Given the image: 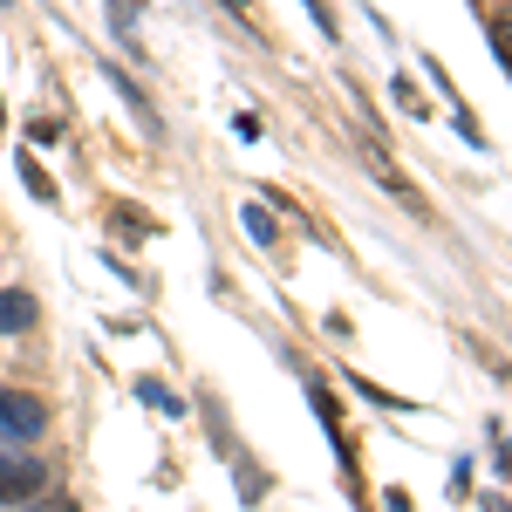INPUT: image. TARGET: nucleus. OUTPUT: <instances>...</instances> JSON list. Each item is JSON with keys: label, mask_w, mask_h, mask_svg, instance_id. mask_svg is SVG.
Instances as JSON below:
<instances>
[{"label": "nucleus", "mask_w": 512, "mask_h": 512, "mask_svg": "<svg viewBox=\"0 0 512 512\" xmlns=\"http://www.w3.org/2000/svg\"><path fill=\"white\" fill-rule=\"evenodd\" d=\"M246 233L260 239V246H274V239H280V226H274V212H267V205H246Z\"/></svg>", "instance_id": "obj_6"}, {"label": "nucleus", "mask_w": 512, "mask_h": 512, "mask_svg": "<svg viewBox=\"0 0 512 512\" xmlns=\"http://www.w3.org/2000/svg\"><path fill=\"white\" fill-rule=\"evenodd\" d=\"M21 328H35V301L14 287V294H0V335H21Z\"/></svg>", "instance_id": "obj_4"}, {"label": "nucleus", "mask_w": 512, "mask_h": 512, "mask_svg": "<svg viewBox=\"0 0 512 512\" xmlns=\"http://www.w3.org/2000/svg\"><path fill=\"white\" fill-rule=\"evenodd\" d=\"M21 178H28V192H35L41 205H48V198H55V178H48V171H41L35 158H21Z\"/></svg>", "instance_id": "obj_7"}, {"label": "nucleus", "mask_w": 512, "mask_h": 512, "mask_svg": "<svg viewBox=\"0 0 512 512\" xmlns=\"http://www.w3.org/2000/svg\"><path fill=\"white\" fill-rule=\"evenodd\" d=\"M110 233H123V239H151V233H158V219H151V212H137V205H117V212H110Z\"/></svg>", "instance_id": "obj_5"}, {"label": "nucleus", "mask_w": 512, "mask_h": 512, "mask_svg": "<svg viewBox=\"0 0 512 512\" xmlns=\"http://www.w3.org/2000/svg\"><path fill=\"white\" fill-rule=\"evenodd\" d=\"M117 7V21H130V14H144V0H110Z\"/></svg>", "instance_id": "obj_10"}, {"label": "nucleus", "mask_w": 512, "mask_h": 512, "mask_svg": "<svg viewBox=\"0 0 512 512\" xmlns=\"http://www.w3.org/2000/svg\"><path fill=\"white\" fill-rule=\"evenodd\" d=\"M0 431L7 437H41L48 431V410L28 390H0Z\"/></svg>", "instance_id": "obj_3"}, {"label": "nucleus", "mask_w": 512, "mask_h": 512, "mask_svg": "<svg viewBox=\"0 0 512 512\" xmlns=\"http://www.w3.org/2000/svg\"><path fill=\"white\" fill-rule=\"evenodd\" d=\"M362 164L376 171V185H383V192H390L396 205H403V212H417V219H431V205H424V198H417V185H410V178H403V171H396V164L383 158V144H362Z\"/></svg>", "instance_id": "obj_2"}, {"label": "nucleus", "mask_w": 512, "mask_h": 512, "mask_svg": "<svg viewBox=\"0 0 512 512\" xmlns=\"http://www.w3.org/2000/svg\"><path fill=\"white\" fill-rule=\"evenodd\" d=\"M28 137H35V144H55V137H62V123H48V117H35V123H28Z\"/></svg>", "instance_id": "obj_9"}, {"label": "nucleus", "mask_w": 512, "mask_h": 512, "mask_svg": "<svg viewBox=\"0 0 512 512\" xmlns=\"http://www.w3.org/2000/svg\"><path fill=\"white\" fill-rule=\"evenodd\" d=\"M48 492V465L41 458H0V506H21V499H41Z\"/></svg>", "instance_id": "obj_1"}, {"label": "nucleus", "mask_w": 512, "mask_h": 512, "mask_svg": "<svg viewBox=\"0 0 512 512\" xmlns=\"http://www.w3.org/2000/svg\"><path fill=\"white\" fill-rule=\"evenodd\" d=\"M0 130H7V110H0Z\"/></svg>", "instance_id": "obj_11"}, {"label": "nucleus", "mask_w": 512, "mask_h": 512, "mask_svg": "<svg viewBox=\"0 0 512 512\" xmlns=\"http://www.w3.org/2000/svg\"><path fill=\"white\" fill-rule=\"evenodd\" d=\"M492 48H499V62L512 69V21H492Z\"/></svg>", "instance_id": "obj_8"}]
</instances>
